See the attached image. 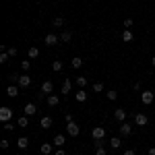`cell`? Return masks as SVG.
Segmentation results:
<instances>
[{"mask_svg": "<svg viewBox=\"0 0 155 155\" xmlns=\"http://www.w3.org/2000/svg\"><path fill=\"white\" fill-rule=\"evenodd\" d=\"M153 99H155V93H153V91H149V89L141 93V101H143L145 106H149V104H153Z\"/></svg>", "mask_w": 155, "mask_h": 155, "instance_id": "6da1fadb", "label": "cell"}, {"mask_svg": "<svg viewBox=\"0 0 155 155\" xmlns=\"http://www.w3.org/2000/svg\"><path fill=\"white\" fill-rule=\"evenodd\" d=\"M11 118H12V110L11 107H0V120L2 122H11Z\"/></svg>", "mask_w": 155, "mask_h": 155, "instance_id": "7a4b0ae2", "label": "cell"}, {"mask_svg": "<svg viewBox=\"0 0 155 155\" xmlns=\"http://www.w3.org/2000/svg\"><path fill=\"white\" fill-rule=\"evenodd\" d=\"M66 132H68L71 137H77V134L81 132V128H79V124H77V122H68V124H66Z\"/></svg>", "mask_w": 155, "mask_h": 155, "instance_id": "3957f363", "label": "cell"}, {"mask_svg": "<svg viewBox=\"0 0 155 155\" xmlns=\"http://www.w3.org/2000/svg\"><path fill=\"white\" fill-rule=\"evenodd\" d=\"M91 137H93V141H104V137H106V128H93L91 130Z\"/></svg>", "mask_w": 155, "mask_h": 155, "instance_id": "277c9868", "label": "cell"}, {"mask_svg": "<svg viewBox=\"0 0 155 155\" xmlns=\"http://www.w3.org/2000/svg\"><path fill=\"white\" fill-rule=\"evenodd\" d=\"M52 89H54V83H52V81H44V83H41V93H44V95H50Z\"/></svg>", "mask_w": 155, "mask_h": 155, "instance_id": "5b68a950", "label": "cell"}, {"mask_svg": "<svg viewBox=\"0 0 155 155\" xmlns=\"http://www.w3.org/2000/svg\"><path fill=\"white\" fill-rule=\"evenodd\" d=\"M130 132H132V128H130L128 122H122V124H120V134H122V137H130Z\"/></svg>", "mask_w": 155, "mask_h": 155, "instance_id": "8992f818", "label": "cell"}, {"mask_svg": "<svg viewBox=\"0 0 155 155\" xmlns=\"http://www.w3.org/2000/svg\"><path fill=\"white\" fill-rule=\"evenodd\" d=\"M23 112H25V116H33V114L37 112V106H35V104H25Z\"/></svg>", "mask_w": 155, "mask_h": 155, "instance_id": "52a82bcc", "label": "cell"}, {"mask_svg": "<svg viewBox=\"0 0 155 155\" xmlns=\"http://www.w3.org/2000/svg\"><path fill=\"white\" fill-rule=\"evenodd\" d=\"M17 83H19V87H23V89H25V87H29V85H31V79H29V74H21Z\"/></svg>", "mask_w": 155, "mask_h": 155, "instance_id": "ba28073f", "label": "cell"}, {"mask_svg": "<svg viewBox=\"0 0 155 155\" xmlns=\"http://www.w3.org/2000/svg\"><path fill=\"white\" fill-rule=\"evenodd\" d=\"M134 122H137L139 126H145V124L149 122V118H147L145 114H137V116H134Z\"/></svg>", "mask_w": 155, "mask_h": 155, "instance_id": "9c48e42d", "label": "cell"}, {"mask_svg": "<svg viewBox=\"0 0 155 155\" xmlns=\"http://www.w3.org/2000/svg\"><path fill=\"white\" fill-rule=\"evenodd\" d=\"M6 93L11 97H17L19 95V87H17V85H8V87H6Z\"/></svg>", "mask_w": 155, "mask_h": 155, "instance_id": "30bf717a", "label": "cell"}, {"mask_svg": "<svg viewBox=\"0 0 155 155\" xmlns=\"http://www.w3.org/2000/svg\"><path fill=\"white\" fill-rule=\"evenodd\" d=\"M132 39H134V35H132V31H130V29H126V31L122 33V41H126V44H130Z\"/></svg>", "mask_w": 155, "mask_h": 155, "instance_id": "8fae6325", "label": "cell"}, {"mask_svg": "<svg viewBox=\"0 0 155 155\" xmlns=\"http://www.w3.org/2000/svg\"><path fill=\"white\" fill-rule=\"evenodd\" d=\"M114 116H116V120H120V122H124V120H126V112H124L122 107H118V110L114 112Z\"/></svg>", "mask_w": 155, "mask_h": 155, "instance_id": "7c38bea8", "label": "cell"}, {"mask_svg": "<svg viewBox=\"0 0 155 155\" xmlns=\"http://www.w3.org/2000/svg\"><path fill=\"white\" fill-rule=\"evenodd\" d=\"M39 126H41V128H50V126H52V118H50V116H44V118L39 120Z\"/></svg>", "mask_w": 155, "mask_h": 155, "instance_id": "4fadbf2b", "label": "cell"}, {"mask_svg": "<svg viewBox=\"0 0 155 155\" xmlns=\"http://www.w3.org/2000/svg\"><path fill=\"white\" fill-rule=\"evenodd\" d=\"M17 147H19V149H27V147H29V139H27V137H21V139L17 141Z\"/></svg>", "mask_w": 155, "mask_h": 155, "instance_id": "5bb4252c", "label": "cell"}, {"mask_svg": "<svg viewBox=\"0 0 155 155\" xmlns=\"http://www.w3.org/2000/svg\"><path fill=\"white\" fill-rule=\"evenodd\" d=\"M58 39H60L58 35H54V33H48V35H46V44H48V46H54Z\"/></svg>", "mask_w": 155, "mask_h": 155, "instance_id": "9a60e30c", "label": "cell"}, {"mask_svg": "<svg viewBox=\"0 0 155 155\" xmlns=\"http://www.w3.org/2000/svg\"><path fill=\"white\" fill-rule=\"evenodd\" d=\"M64 143H66L64 134H56V137H54V145H56V147H62Z\"/></svg>", "mask_w": 155, "mask_h": 155, "instance_id": "2e32d148", "label": "cell"}, {"mask_svg": "<svg viewBox=\"0 0 155 155\" xmlns=\"http://www.w3.org/2000/svg\"><path fill=\"white\" fill-rule=\"evenodd\" d=\"M60 104V99H58V95H48V106H52V107H56Z\"/></svg>", "mask_w": 155, "mask_h": 155, "instance_id": "e0dca14e", "label": "cell"}, {"mask_svg": "<svg viewBox=\"0 0 155 155\" xmlns=\"http://www.w3.org/2000/svg\"><path fill=\"white\" fill-rule=\"evenodd\" d=\"M71 64H72V68H81V66H83V60L79 58V56H74V58L71 60Z\"/></svg>", "mask_w": 155, "mask_h": 155, "instance_id": "ac0fdd59", "label": "cell"}, {"mask_svg": "<svg viewBox=\"0 0 155 155\" xmlns=\"http://www.w3.org/2000/svg\"><path fill=\"white\" fill-rule=\"evenodd\" d=\"M71 39H72L71 31H62V33H60V41H71Z\"/></svg>", "mask_w": 155, "mask_h": 155, "instance_id": "d6986e66", "label": "cell"}, {"mask_svg": "<svg viewBox=\"0 0 155 155\" xmlns=\"http://www.w3.org/2000/svg\"><path fill=\"white\" fill-rule=\"evenodd\" d=\"M39 151H41V153H44V155H50V153H52V145L44 143V145H41V147H39Z\"/></svg>", "mask_w": 155, "mask_h": 155, "instance_id": "ffe728a7", "label": "cell"}, {"mask_svg": "<svg viewBox=\"0 0 155 155\" xmlns=\"http://www.w3.org/2000/svg\"><path fill=\"white\" fill-rule=\"evenodd\" d=\"M74 99H77V101H85V99H87V93H85L83 89H79L77 95H74Z\"/></svg>", "mask_w": 155, "mask_h": 155, "instance_id": "44dd1931", "label": "cell"}, {"mask_svg": "<svg viewBox=\"0 0 155 155\" xmlns=\"http://www.w3.org/2000/svg\"><path fill=\"white\" fill-rule=\"evenodd\" d=\"M64 23H66V21H64V17H56V19L52 21V25H54V27H62Z\"/></svg>", "mask_w": 155, "mask_h": 155, "instance_id": "7402d4cb", "label": "cell"}, {"mask_svg": "<svg viewBox=\"0 0 155 155\" xmlns=\"http://www.w3.org/2000/svg\"><path fill=\"white\" fill-rule=\"evenodd\" d=\"M107 99H110V101H116V99H118V93H116V91H114V89H110V91H107Z\"/></svg>", "mask_w": 155, "mask_h": 155, "instance_id": "603a6c76", "label": "cell"}, {"mask_svg": "<svg viewBox=\"0 0 155 155\" xmlns=\"http://www.w3.org/2000/svg\"><path fill=\"white\" fill-rule=\"evenodd\" d=\"M37 56H39V50H37L35 46H31V48H29V58H37Z\"/></svg>", "mask_w": 155, "mask_h": 155, "instance_id": "cb8c5ba5", "label": "cell"}, {"mask_svg": "<svg viewBox=\"0 0 155 155\" xmlns=\"http://www.w3.org/2000/svg\"><path fill=\"white\" fill-rule=\"evenodd\" d=\"M93 91H95V93H101V91H104V83H99V81L93 83Z\"/></svg>", "mask_w": 155, "mask_h": 155, "instance_id": "d4e9b609", "label": "cell"}, {"mask_svg": "<svg viewBox=\"0 0 155 155\" xmlns=\"http://www.w3.org/2000/svg\"><path fill=\"white\" fill-rule=\"evenodd\" d=\"M17 124H19V126H21V128H25V126H27V124H29V120H27V116H21V118H19V122H17Z\"/></svg>", "mask_w": 155, "mask_h": 155, "instance_id": "484cf974", "label": "cell"}, {"mask_svg": "<svg viewBox=\"0 0 155 155\" xmlns=\"http://www.w3.org/2000/svg\"><path fill=\"white\" fill-rule=\"evenodd\" d=\"M68 91H71V81H64V83H62V93L66 95Z\"/></svg>", "mask_w": 155, "mask_h": 155, "instance_id": "4316f807", "label": "cell"}, {"mask_svg": "<svg viewBox=\"0 0 155 155\" xmlns=\"http://www.w3.org/2000/svg\"><path fill=\"white\" fill-rule=\"evenodd\" d=\"M52 68H54V72H60V71H62V62H60V60H56V62L52 64Z\"/></svg>", "mask_w": 155, "mask_h": 155, "instance_id": "83f0119b", "label": "cell"}, {"mask_svg": "<svg viewBox=\"0 0 155 155\" xmlns=\"http://www.w3.org/2000/svg\"><path fill=\"white\" fill-rule=\"evenodd\" d=\"M77 85H79V89H83L85 85H87V79H85V77H79V79H77Z\"/></svg>", "mask_w": 155, "mask_h": 155, "instance_id": "f1b7e54d", "label": "cell"}, {"mask_svg": "<svg viewBox=\"0 0 155 155\" xmlns=\"http://www.w3.org/2000/svg\"><path fill=\"white\" fill-rule=\"evenodd\" d=\"M11 58V56H8V52H2V54H0V64H6V60Z\"/></svg>", "mask_w": 155, "mask_h": 155, "instance_id": "f546056e", "label": "cell"}, {"mask_svg": "<svg viewBox=\"0 0 155 155\" xmlns=\"http://www.w3.org/2000/svg\"><path fill=\"white\" fill-rule=\"evenodd\" d=\"M132 25H134V21H132L130 17H128V19H124V27H126V29H130Z\"/></svg>", "mask_w": 155, "mask_h": 155, "instance_id": "4dcf8cb0", "label": "cell"}, {"mask_svg": "<svg viewBox=\"0 0 155 155\" xmlns=\"http://www.w3.org/2000/svg\"><path fill=\"white\" fill-rule=\"evenodd\" d=\"M29 66H31V62H29V60H25V62H21V68H23L25 72L29 71Z\"/></svg>", "mask_w": 155, "mask_h": 155, "instance_id": "1f68e13d", "label": "cell"}, {"mask_svg": "<svg viewBox=\"0 0 155 155\" xmlns=\"http://www.w3.org/2000/svg\"><path fill=\"white\" fill-rule=\"evenodd\" d=\"M110 145H112V149H118V147H120V139H112V143H110Z\"/></svg>", "mask_w": 155, "mask_h": 155, "instance_id": "d6a6232c", "label": "cell"}, {"mask_svg": "<svg viewBox=\"0 0 155 155\" xmlns=\"http://www.w3.org/2000/svg\"><path fill=\"white\" fill-rule=\"evenodd\" d=\"M8 141H6V139H2V141H0V147H2V149H8Z\"/></svg>", "mask_w": 155, "mask_h": 155, "instance_id": "836d02e7", "label": "cell"}, {"mask_svg": "<svg viewBox=\"0 0 155 155\" xmlns=\"http://www.w3.org/2000/svg\"><path fill=\"white\" fill-rule=\"evenodd\" d=\"M8 56L15 58V56H17V48H8Z\"/></svg>", "mask_w": 155, "mask_h": 155, "instance_id": "e575fe53", "label": "cell"}, {"mask_svg": "<svg viewBox=\"0 0 155 155\" xmlns=\"http://www.w3.org/2000/svg\"><path fill=\"white\" fill-rule=\"evenodd\" d=\"M54 155H66V151H64L62 147H58V149H56V153H54Z\"/></svg>", "mask_w": 155, "mask_h": 155, "instance_id": "d590c367", "label": "cell"}, {"mask_svg": "<svg viewBox=\"0 0 155 155\" xmlns=\"http://www.w3.org/2000/svg\"><path fill=\"white\" fill-rule=\"evenodd\" d=\"M124 155H134V151H132V149H126V151H124Z\"/></svg>", "mask_w": 155, "mask_h": 155, "instance_id": "8d00e7d4", "label": "cell"}, {"mask_svg": "<svg viewBox=\"0 0 155 155\" xmlns=\"http://www.w3.org/2000/svg\"><path fill=\"white\" fill-rule=\"evenodd\" d=\"M149 155H155V147H151V149H149Z\"/></svg>", "mask_w": 155, "mask_h": 155, "instance_id": "74e56055", "label": "cell"}, {"mask_svg": "<svg viewBox=\"0 0 155 155\" xmlns=\"http://www.w3.org/2000/svg\"><path fill=\"white\" fill-rule=\"evenodd\" d=\"M151 64H153V66H155V56H153V58H151Z\"/></svg>", "mask_w": 155, "mask_h": 155, "instance_id": "f35d334b", "label": "cell"}]
</instances>
